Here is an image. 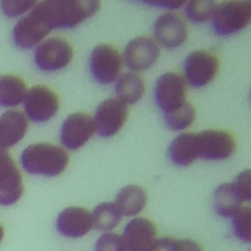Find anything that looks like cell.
<instances>
[{
	"label": "cell",
	"mask_w": 251,
	"mask_h": 251,
	"mask_svg": "<svg viewBox=\"0 0 251 251\" xmlns=\"http://www.w3.org/2000/svg\"><path fill=\"white\" fill-rule=\"evenodd\" d=\"M160 48L157 42L148 36L131 39L124 52L126 66L131 71H144L157 61Z\"/></svg>",
	"instance_id": "cell-13"
},
{
	"label": "cell",
	"mask_w": 251,
	"mask_h": 251,
	"mask_svg": "<svg viewBox=\"0 0 251 251\" xmlns=\"http://www.w3.org/2000/svg\"><path fill=\"white\" fill-rule=\"evenodd\" d=\"M101 3L97 0H45L32 8L51 28H71L93 16Z\"/></svg>",
	"instance_id": "cell-1"
},
{
	"label": "cell",
	"mask_w": 251,
	"mask_h": 251,
	"mask_svg": "<svg viewBox=\"0 0 251 251\" xmlns=\"http://www.w3.org/2000/svg\"><path fill=\"white\" fill-rule=\"evenodd\" d=\"M122 237L126 251H151L157 240V228L150 220L135 218L126 225Z\"/></svg>",
	"instance_id": "cell-15"
},
{
	"label": "cell",
	"mask_w": 251,
	"mask_h": 251,
	"mask_svg": "<svg viewBox=\"0 0 251 251\" xmlns=\"http://www.w3.org/2000/svg\"><path fill=\"white\" fill-rule=\"evenodd\" d=\"M232 229L235 236L241 241L250 242L251 211L248 206H242L232 217Z\"/></svg>",
	"instance_id": "cell-28"
},
{
	"label": "cell",
	"mask_w": 251,
	"mask_h": 251,
	"mask_svg": "<svg viewBox=\"0 0 251 251\" xmlns=\"http://www.w3.org/2000/svg\"><path fill=\"white\" fill-rule=\"evenodd\" d=\"M213 29L219 35H229L245 28L251 19L248 1L228 0L218 2L213 16Z\"/></svg>",
	"instance_id": "cell-3"
},
{
	"label": "cell",
	"mask_w": 251,
	"mask_h": 251,
	"mask_svg": "<svg viewBox=\"0 0 251 251\" xmlns=\"http://www.w3.org/2000/svg\"><path fill=\"white\" fill-rule=\"evenodd\" d=\"M155 39L166 48L180 46L187 38V26L183 19L175 13L162 14L154 24Z\"/></svg>",
	"instance_id": "cell-16"
},
{
	"label": "cell",
	"mask_w": 251,
	"mask_h": 251,
	"mask_svg": "<svg viewBox=\"0 0 251 251\" xmlns=\"http://www.w3.org/2000/svg\"><path fill=\"white\" fill-rule=\"evenodd\" d=\"M93 226L101 231H111L115 228L122 220V214L115 205L111 202H103L97 205L93 211Z\"/></svg>",
	"instance_id": "cell-24"
},
{
	"label": "cell",
	"mask_w": 251,
	"mask_h": 251,
	"mask_svg": "<svg viewBox=\"0 0 251 251\" xmlns=\"http://www.w3.org/2000/svg\"><path fill=\"white\" fill-rule=\"evenodd\" d=\"M123 59L120 52L110 44H99L92 50L89 69L92 76L101 84L116 80L122 71Z\"/></svg>",
	"instance_id": "cell-9"
},
{
	"label": "cell",
	"mask_w": 251,
	"mask_h": 251,
	"mask_svg": "<svg viewBox=\"0 0 251 251\" xmlns=\"http://www.w3.org/2000/svg\"><path fill=\"white\" fill-rule=\"evenodd\" d=\"M27 118L34 123H43L53 118L59 110L57 93L46 85H35L28 89L24 98Z\"/></svg>",
	"instance_id": "cell-7"
},
{
	"label": "cell",
	"mask_w": 251,
	"mask_h": 251,
	"mask_svg": "<svg viewBox=\"0 0 251 251\" xmlns=\"http://www.w3.org/2000/svg\"><path fill=\"white\" fill-rule=\"evenodd\" d=\"M94 119L86 113H74L63 123L60 132L62 144L69 150L82 147L94 134Z\"/></svg>",
	"instance_id": "cell-12"
},
{
	"label": "cell",
	"mask_w": 251,
	"mask_h": 251,
	"mask_svg": "<svg viewBox=\"0 0 251 251\" xmlns=\"http://www.w3.org/2000/svg\"><path fill=\"white\" fill-rule=\"evenodd\" d=\"M95 251H126V249L122 235L108 231L97 239Z\"/></svg>",
	"instance_id": "cell-29"
},
{
	"label": "cell",
	"mask_w": 251,
	"mask_h": 251,
	"mask_svg": "<svg viewBox=\"0 0 251 251\" xmlns=\"http://www.w3.org/2000/svg\"><path fill=\"white\" fill-rule=\"evenodd\" d=\"M231 183L241 200L248 202L250 200V171L241 172Z\"/></svg>",
	"instance_id": "cell-31"
},
{
	"label": "cell",
	"mask_w": 251,
	"mask_h": 251,
	"mask_svg": "<svg viewBox=\"0 0 251 251\" xmlns=\"http://www.w3.org/2000/svg\"><path fill=\"white\" fill-rule=\"evenodd\" d=\"M56 226L63 236L82 237L93 227L92 214L82 207H68L59 214Z\"/></svg>",
	"instance_id": "cell-17"
},
{
	"label": "cell",
	"mask_w": 251,
	"mask_h": 251,
	"mask_svg": "<svg viewBox=\"0 0 251 251\" xmlns=\"http://www.w3.org/2000/svg\"><path fill=\"white\" fill-rule=\"evenodd\" d=\"M51 28L33 10L22 18L13 28V40L17 46L30 49L39 44L48 35Z\"/></svg>",
	"instance_id": "cell-14"
},
{
	"label": "cell",
	"mask_w": 251,
	"mask_h": 251,
	"mask_svg": "<svg viewBox=\"0 0 251 251\" xmlns=\"http://www.w3.org/2000/svg\"><path fill=\"white\" fill-rule=\"evenodd\" d=\"M69 161V154L63 147L46 142L30 144L21 155V163L25 172L44 176L61 175Z\"/></svg>",
	"instance_id": "cell-2"
},
{
	"label": "cell",
	"mask_w": 251,
	"mask_h": 251,
	"mask_svg": "<svg viewBox=\"0 0 251 251\" xmlns=\"http://www.w3.org/2000/svg\"><path fill=\"white\" fill-rule=\"evenodd\" d=\"M36 3L34 0H3L0 6L7 17H17L31 10Z\"/></svg>",
	"instance_id": "cell-30"
},
{
	"label": "cell",
	"mask_w": 251,
	"mask_h": 251,
	"mask_svg": "<svg viewBox=\"0 0 251 251\" xmlns=\"http://www.w3.org/2000/svg\"><path fill=\"white\" fill-rule=\"evenodd\" d=\"M127 105L119 98H109L101 102L94 116L95 128L102 137H111L118 133L126 122Z\"/></svg>",
	"instance_id": "cell-10"
},
{
	"label": "cell",
	"mask_w": 251,
	"mask_h": 251,
	"mask_svg": "<svg viewBox=\"0 0 251 251\" xmlns=\"http://www.w3.org/2000/svg\"><path fill=\"white\" fill-rule=\"evenodd\" d=\"M195 109L190 102H186L178 110L165 115L164 119L167 126L173 130H181L188 127L195 120Z\"/></svg>",
	"instance_id": "cell-26"
},
{
	"label": "cell",
	"mask_w": 251,
	"mask_h": 251,
	"mask_svg": "<svg viewBox=\"0 0 251 251\" xmlns=\"http://www.w3.org/2000/svg\"><path fill=\"white\" fill-rule=\"evenodd\" d=\"M148 5H154V6H160L162 8L167 9H177L185 4L183 1H157V2H145Z\"/></svg>",
	"instance_id": "cell-32"
},
{
	"label": "cell",
	"mask_w": 251,
	"mask_h": 251,
	"mask_svg": "<svg viewBox=\"0 0 251 251\" xmlns=\"http://www.w3.org/2000/svg\"><path fill=\"white\" fill-rule=\"evenodd\" d=\"M3 236H4V229H3V226L0 225V242L3 239Z\"/></svg>",
	"instance_id": "cell-33"
},
{
	"label": "cell",
	"mask_w": 251,
	"mask_h": 251,
	"mask_svg": "<svg viewBox=\"0 0 251 251\" xmlns=\"http://www.w3.org/2000/svg\"><path fill=\"white\" fill-rule=\"evenodd\" d=\"M24 79L14 75H0V107L18 106L26 93Z\"/></svg>",
	"instance_id": "cell-21"
},
{
	"label": "cell",
	"mask_w": 251,
	"mask_h": 251,
	"mask_svg": "<svg viewBox=\"0 0 251 251\" xmlns=\"http://www.w3.org/2000/svg\"><path fill=\"white\" fill-rule=\"evenodd\" d=\"M73 59V47L63 37H51L40 43L34 52V62L43 72H55L67 67Z\"/></svg>",
	"instance_id": "cell-8"
},
{
	"label": "cell",
	"mask_w": 251,
	"mask_h": 251,
	"mask_svg": "<svg viewBox=\"0 0 251 251\" xmlns=\"http://www.w3.org/2000/svg\"><path fill=\"white\" fill-rule=\"evenodd\" d=\"M151 251H202V248L191 239L162 237L156 240Z\"/></svg>",
	"instance_id": "cell-27"
},
{
	"label": "cell",
	"mask_w": 251,
	"mask_h": 251,
	"mask_svg": "<svg viewBox=\"0 0 251 251\" xmlns=\"http://www.w3.org/2000/svg\"><path fill=\"white\" fill-rule=\"evenodd\" d=\"M27 119L17 110H10L0 116V145L7 148L20 142L27 131Z\"/></svg>",
	"instance_id": "cell-18"
},
{
	"label": "cell",
	"mask_w": 251,
	"mask_h": 251,
	"mask_svg": "<svg viewBox=\"0 0 251 251\" xmlns=\"http://www.w3.org/2000/svg\"><path fill=\"white\" fill-rule=\"evenodd\" d=\"M115 90L117 98L127 104H132L139 100L145 90L142 77L132 72H127L119 76Z\"/></svg>",
	"instance_id": "cell-23"
},
{
	"label": "cell",
	"mask_w": 251,
	"mask_h": 251,
	"mask_svg": "<svg viewBox=\"0 0 251 251\" xmlns=\"http://www.w3.org/2000/svg\"><path fill=\"white\" fill-rule=\"evenodd\" d=\"M220 61L216 54L208 50H196L184 61V79L193 87L199 88L210 83L217 75Z\"/></svg>",
	"instance_id": "cell-6"
},
{
	"label": "cell",
	"mask_w": 251,
	"mask_h": 251,
	"mask_svg": "<svg viewBox=\"0 0 251 251\" xmlns=\"http://www.w3.org/2000/svg\"><path fill=\"white\" fill-rule=\"evenodd\" d=\"M197 158L219 161L229 158L235 151L234 136L223 129H206L195 132Z\"/></svg>",
	"instance_id": "cell-5"
},
{
	"label": "cell",
	"mask_w": 251,
	"mask_h": 251,
	"mask_svg": "<svg viewBox=\"0 0 251 251\" xmlns=\"http://www.w3.org/2000/svg\"><path fill=\"white\" fill-rule=\"evenodd\" d=\"M169 157L177 166H188L197 159L195 132H184L176 136L169 147Z\"/></svg>",
	"instance_id": "cell-20"
},
{
	"label": "cell",
	"mask_w": 251,
	"mask_h": 251,
	"mask_svg": "<svg viewBox=\"0 0 251 251\" xmlns=\"http://www.w3.org/2000/svg\"><path fill=\"white\" fill-rule=\"evenodd\" d=\"M218 2L214 0L189 1L185 4V14L193 23H203L213 18Z\"/></svg>",
	"instance_id": "cell-25"
},
{
	"label": "cell",
	"mask_w": 251,
	"mask_h": 251,
	"mask_svg": "<svg viewBox=\"0 0 251 251\" xmlns=\"http://www.w3.org/2000/svg\"><path fill=\"white\" fill-rule=\"evenodd\" d=\"M23 191L22 175L7 148L0 145V204H15Z\"/></svg>",
	"instance_id": "cell-11"
},
{
	"label": "cell",
	"mask_w": 251,
	"mask_h": 251,
	"mask_svg": "<svg viewBox=\"0 0 251 251\" xmlns=\"http://www.w3.org/2000/svg\"><path fill=\"white\" fill-rule=\"evenodd\" d=\"M243 203L231 182L221 184L214 192L215 210L222 217L231 218L243 206Z\"/></svg>",
	"instance_id": "cell-22"
},
{
	"label": "cell",
	"mask_w": 251,
	"mask_h": 251,
	"mask_svg": "<svg viewBox=\"0 0 251 251\" xmlns=\"http://www.w3.org/2000/svg\"><path fill=\"white\" fill-rule=\"evenodd\" d=\"M155 101L165 115L181 108L186 102V81L176 72L163 74L156 81L154 90Z\"/></svg>",
	"instance_id": "cell-4"
},
{
	"label": "cell",
	"mask_w": 251,
	"mask_h": 251,
	"mask_svg": "<svg viewBox=\"0 0 251 251\" xmlns=\"http://www.w3.org/2000/svg\"><path fill=\"white\" fill-rule=\"evenodd\" d=\"M114 203L122 216H135L145 208L147 193L139 185H127L118 192Z\"/></svg>",
	"instance_id": "cell-19"
}]
</instances>
